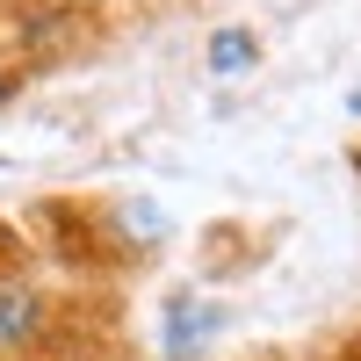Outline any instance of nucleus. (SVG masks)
Masks as SVG:
<instances>
[{
  "instance_id": "obj_1",
  "label": "nucleus",
  "mask_w": 361,
  "mask_h": 361,
  "mask_svg": "<svg viewBox=\"0 0 361 361\" xmlns=\"http://www.w3.org/2000/svg\"><path fill=\"white\" fill-rule=\"evenodd\" d=\"M123 311L102 282H58L44 267L0 275V361H123Z\"/></svg>"
},
{
  "instance_id": "obj_2",
  "label": "nucleus",
  "mask_w": 361,
  "mask_h": 361,
  "mask_svg": "<svg viewBox=\"0 0 361 361\" xmlns=\"http://www.w3.org/2000/svg\"><path fill=\"white\" fill-rule=\"evenodd\" d=\"M217 325H224L217 304H202V296H166V311H159V347H166L173 361H188L195 347L217 340Z\"/></svg>"
},
{
  "instance_id": "obj_3",
  "label": "nucleus",
  "mask_w": 361,
  "mask_h": 361,
  "mask_svg": "<svg viewBox=\"0 0 361 361\" xmlns=\"http://www.w3.org/2000/svg\"><path fill=\"white\" fill-rule=\"evenodd\" d=\"M202 58H209V73H217V80H246V73L260 66V29H253V22H224V29H209Z\"/></svg>"
},
{
  "instance_id": "obj_4",
  "label": "nucleus",
  "mask_w": 361,
  "mask_h": 361,
  "mask_svg": "<svg viewBox=\"0 0 361 361\" xmlns=\"http://www.w3.org/2000/svg\"><path fill=\"white\" fill-rule=\"evenodd\" d=\"M29 80H37V58H29V51L8 37V22H0V116L29 94Z\"/></svg>"
},
{
  "instance_id": "obj_5",
  "label": "nucleus",
  "mask_w": 361,
  "mask_h": 361,
  "mask_svg": "<svg viewBox=\"0 0 361 361\" xmlns=\"http://www.w3.org/2000/svg\"><path fill=\"white\" fill-rule=\"evenodd\" d=\"M22 267H37V238L0 217V275H22Z\"/></svg>"
},
{
  "instance_id": "obj_6",
  "label": "nucleus",
  "mask_w": 361,
  "mask_h": 361,
  "mask_svg": "<svg viewBox=\"0 0 361 361\" xmlns=\"http://www.w3.org/2000/svg\"><path fill=\"white\" fill-rule=\"evenodd\" d=\"M325 361H361V340H347L340 354H325Z\"/></svg>"
},
{
  "instance_id": "obj_7",
  "label": "nucleus",
  "mask_w": 361,
  "mask_h": 361,
  "mask_svg": "<svg viewBox=\"0 0 361 361\" xmlns=\"http://www.w3.org/2000/svg\"><path fill=\"white\" fill-rule=\"evenodd\" d=\"M347 116H354V123H361V87H354V94H347Z\"/></svg>"
},
{
  "instance_id": "obj_8",
  "label": "nucleus",
  "mask_w": 361,
  "mask_h": 361,
  "mask_svg": "<svg viewBox=\"0 0 361 361\" xmlns=\"http://www.w3.org/2000/svg\"><path fill=\"white\" fill-rule=\"evenodd\" d=\"M173 8H180V0H173Z\"/></svg>"
}]
</instances>
